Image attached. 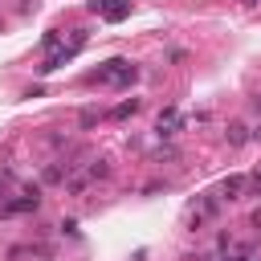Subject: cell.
I'll list each match as a JSON object with an SVG mask.
<instances>
[{"label": "cell", "instance_id": "cell-4", "mask_svg": "<svg viewBox=\"0 0 261 261\" xmlns=\"http://www.w3.org/2000/svg\"><path fill=\"white\" fill-rule=\"evenodd\" d=\"M224 139H228V147H245V143L253 139V130H249L245 122H228V130H224Z\"/></svg>", "mask_w": 261, "mask_h": 261}, {"label": "cell", "instance_id": "cell-2", "mask_svg": "<svg viewBox=\"0 0 261 261\" xmlns=\"http://www.w3.org/2000/svg\"><path fill=\"white\" fill-rule=\"evenodd\" d=\"M37 208H41V196H24V192H20L16 200H4V204H0L4 216H12V212H37Z\"/></svg>", "mask_w": 261, "mask_h": 261}, {"label": "cell", "instance_id": "cell-8", "mask_svg": "<svg viewBox=\"0 0 261 261\" xmlns=\"http://www.w3.org/2000/svg\"><path fill=\"white\" fill-rule=\"evenodd\" d=\"M200 212H204V216H220V200H216V196H204Z\"/></svg>", "mask_w": 261, "mask_h": 261}, {"label": "cell", "instance_id": "cell-6", "mask_svg": "<svg viewBox=\"0 0 261 261\" xmlns=\"http://www.w3.org/2000/svg\"><path fill=\"white\" fill-rule=\"evenodd\" d=\"M41 184H65V171H61V163H49V167L41 171Z\"/></svg>", "mask_w": 261, "mask_h": 261}, {"label": "cell", "instance_id": "cell-11", "mask_svg": "<svg viewBox=\"0 0 261 261\" xmlns=\"http://www.w3.org/2000/svg\"><path fill=\"white\" fill-rule=\"evenodd\" d=\"M196 261H216V257H196Z\"/></svg>", "mask_w": 261, "mask_h": 261}, {"label": "cell", "instance_id": "cell-7", "mask_svg": "<svg viewBox=\"0 0 261 261\" xmlns=\"http://www.w3.org/2000/svg\"><path fill=\"white\" fill-rule=\"evenodd\" d=\"M98 118H102V114H98V110H94V106H86V110H82V114H77V122H82V130H90V126H94V122H98Z\"/></svg>", "mask_w": 261, "mask_h": 261}, {"label": "cell", "instance_id": "cell-1", "mask_svg": "<svg viewBox=\"0 0 261 261\" xmlns=\"http://www.w3.org/2000/svg\"><path fill=\"white\" fill-rule=\"evenodd\" d=\"M86 8L90 12H98L102 20H110V24H118V20H126L130 16V0H86Z\"/></svg>", "mask_w": 261, "mask_h": 261}, {"label": "cell", "instance_id": "cell-10", "mask_svg": "<svg viewBox=\"0 0 261 261\" xmlns=\"http://www.w3.org/2000/svg\"><path fill=\"white\" fill-rule=\"evenodd\" d=\"M224 261H261V257H253V253H241V257H224Z\"/></svg>", "mask_w": 261, "mask_h": 261}, {"label": "cell", "instance_id": "cell-12", "mask_svg": "<svg viewBox=\"0 0 261 261\" xmlns=\"http://www.w3.org/2000/svg\"><path fill=\"white\" fill-rule=\"evenodd\" d=\"M257 114H261V98H257Z\"/></svg>", "mask_w": 261, "mask_h": 261}, {"label": "cell", "instance_id": "cell-5", "mask_svg": "<svg viewBox=\"0 0 261 261\" xmlns=\"http://www.w3.org/2000/svg\"><path fill=\"white\" fill-rule=\"evenodd\" d=\"M139 106H143V102H139V98H126V102H118V106H114V110H110V118H118V122H122V118H130V114H135V110H139Z\"/></svg>", "mask_w": 261, "mask_h": 261}, {"label": "cell", "instance_id": "cell-9", "mask_svg": "<svg viewBox=\"0 0 261 261\" xmlns=\"http://www.w3.org/2000/svg\"><path fill=\"white\" fill-rule=\"evenodd\" d=\"M175 155H179L175 147H159V151H155V159H175Z\"/></svg>", "mask_w": 261, "mask_h": 261}, {"label": "cell", "instance_id": "cell-13", "mask_svg": "<svg viewBox=\"0 0 261 261\" xmlns=\"http://www.w3.org/2000/svg\"><path fill=\"white\" fill-rule=\"evenodd\" d=\"M0 200H4V184H0Z\"/></svg>", "mask_w": 261, "mask_h": 261}, {"label": "cell", "instance_id": "cell-3", "mask_svg": "<svg viewBox=\"0 0 261 261\" xmlns=\"http://www.w3.org/2000/svg\"><path fill=\"white\" fill-rule=\"evenodd\" d=\"M245 184H249V175H228V179L220 184V196H224V200H241V196H245Z\"/></svg>", "mask_w": 261, "mask_h": 261}]
</instances>
